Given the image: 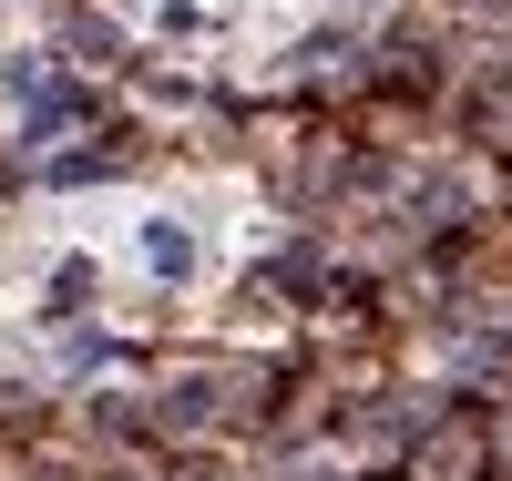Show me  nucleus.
Returning <instances> with one entry per match:
<instances>
[{
	"instance_id": "obj_1",
	"label": "nucleus",
	"mask_w": 512,
	"mask_h": 481,
	"mask_svg": "<svg viewBox=\"0 0 512 481\" xmlns=\"http://www.w3.org/2000/svg\"><path fill=\"white\" fill-rule=\"evenodd\" d=\"M154 267H164V277H185V267H195V246H185L175 226H154Z\"/></svg>"
}]
</instances>
